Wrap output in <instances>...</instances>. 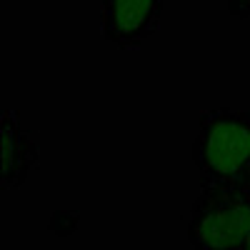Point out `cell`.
I'll list each match as a JSON object with an SVG mask.
<instances>
[{
	"mask_svg": "<svg viewBox=\"0 0 250 250\" xmlns=\"http://www.w3.org/2000/svg\"><path fill=\"white\" fill-rule=\"evenodd\" d=\"M243 250H250V238L245 240V245H243Z\"/></svg>",
	"mask_w": 250,
	"mask_h": 250,
	"instance_id": "6",
	"label": "cell"
},
{
	"mask_svg": "<svg viewBox=\"0 0 250 250\" xmlns=\"http://www.w3.org/2000/svg\"><path fill=\"white\" fill-rule=\"evenodd\" d=\"M250 238V188H200L188 240L195 250H243Z\"/></svg>",
	"mask_w": 250,
	"mask_h": 250,
	"instance_id": "2",
	"label": "cell"
},
{
	"mask_svg": "<svg viewBox=\"0 0 250 250\" xmlns=\"http://www.w3.org/2000/svg\"><path fill=\"white\" fill-rule=\"evenodd\" d=\"M230 13L238 18H248L250 15V0H230Z\"/></svg>",
	"mask_w": 250,
	"mask_h": 250,
	"instance_id": "5",
	"label": "cell"
},
{
	"mask_svg": "<svg viewBox=\"0 0 250 250\" xmlns=\"http://www.w3.org/2000/svg\"><path fill=\"white\" fill-rule=\"evenodd\" d=\"M103 38L120 50H135L158 25L165 0H100Z\"/></svg>",
	"mask_w": 250,
	"mask_h": 250,
	"instance_id": "3",
	"label": "cell"
},
{
	"mask_svg": "<svg viewBox=\"0 0 250 250\" xmlns=\"http://www.w3.org/2000/svg\"><path fill=\"white\" fill-rule=\"evenodd\" d=\"M193 160L200 188H250V110H203Z\"/></svg>",
	"mask_w": 250,
	"mask_h": 250,
	"instance_id": "1",
	"label": "cell"
},
{
	"mask_svg": "<svg viewBox=\"0 0 250 250\" xmlns=\"http://www.w3.org/2000/svg\"><path fill=\"white\" fill-rule=\"evenodd\" d=\"M0 158H3V173H0L3 190L25 185L40 160L38 143L23 125L20 113L10 108L3 110V118H0Z\"/></svg>",
	"mask_w": 250,
	"mask_h": 250,
	"instance_id": "4",
	"label": "cell"
}]
</instances>
